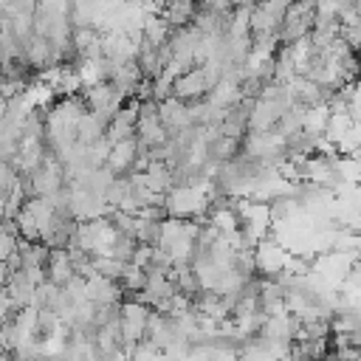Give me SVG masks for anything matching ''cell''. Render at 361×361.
I'll use <instances>...</instances> for the list:
<instances>
[{
  "mask_svg": "<svg viewBox=\"0 0 361 361\" xmlns=\"http://www.w3.org/2000/svg\"><path fill=\"white\" fill-rule=\"evenodd\" d=\"M135 158H138V138L130 135V138H121V141H113L110 144V152H107L104 166L113 169L116 175H121L130 166H135Z\"/></svg>",
  "mask_w": 361,
  "mask_h": 361,
  "instance_id": "1",
  "label": "cell"
},
{
  "mask_svg": "<svg viewBox=\"0 0 361 361\" xmlns=\"http://www.w3.org/2000/svg\"><path fill=\"white\" fill-rule=\"evenodd\" d=\"M71 276H76V268L68 257V248L65 245H51L48 259H45V279H51L56 285H65Z\"/></svg>",
  "mask_w": 361,
  "mask_h": 361,
  "instance_id": "2",
  "label": "cell"
},
{
  "mask_svg": "<svg viewBox=\"0 0 361 361\" xmlns=\"http://www.w3.org/2000/svg\"><path fill=\"white\" fill-rule=\"evenodd\" d=\"M282 265H285V254H282L276 245L262 243V245L257 248V254H254V268H259V271H265V274H279Z\"/></svg>",
  "mask_w": 361,
  "mask_h": 361,
  "instance_id": "3",
  "label": "cell"
}]
</instances>
